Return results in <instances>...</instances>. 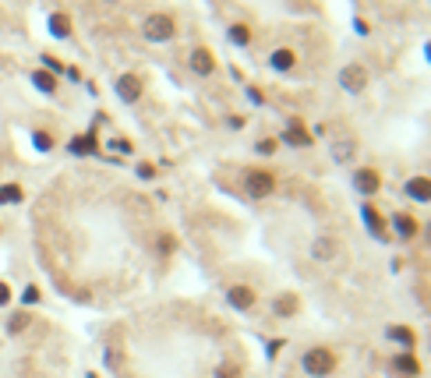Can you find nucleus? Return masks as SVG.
I'll return each instance as SVG.
<instances>
[{"label": "nucleus", "instance_id": "1", "mask_svg": "<svg viewBox=\"0 0 431 378\" xmlns=\"http://www.w3.org/2000/svg\"><path fill=\"white\" fill-rule=\"evenodd\" d=\"M300 368L312 375V378H325V375L336 371V354L325 350V346H312V350L300 357Z\"/></svg>", "mask_w": 431, "mask_h": 378}, {"label": "nucleus", "instance_id": "2", "mask_svg": "<svg viewBox=\"0 0 431 378\" xmlns=\"http://www.w3.org/2000/svg\"><path fill=\"white\" fill-rule=\"evenodd\" d=\"M142 36H145L149 43H170V39L177 36V21H173L170 15H149V18L142 21Z\"/></svg>", "mask_w": 431, "mask_h": 378}, {"label": "nucleus", "instance_id": "3", "mask_svg": "<svg viewBox=\"0 0 431 378\" xmlns=\"http://www.w3.org/2000/svg\"><path fill=\"white\" fill-rule=\"evenodd\" d=\"M244 191L251 198H269L276 191V177L269 170H248L244 173Z\"/></svg>", "mask_w": 431, "mask_h": 378}, {"label": "nucleus", "instance_id": "4", "mask_svg": "<svg viewBox=\"0 0 431 378\" xmlns=\"http://www.w3.org/2000/svg\"><path fill=\"white\" fill-rule=\"evenodd\" d=\"M340 85H343L347 92H354V96H361V92L367 88V68H364V64H347V68L340 71Z\"/></svg>", "mask_w": 431, "mask_h": 378}, {"label": "nucleus", "instance_id": "5", "mask_svg": "<svg viewBox=\"0 0 431 378\" xmlns=\"http://www.w3.org/2000/svg\"><path fill=\"white\" fill-rule=\"evenodd\" d=\"M113 88H117V96L124 100V103H138L145 85H142V78H138V75H131V71H128V75H120V78L113 82Z\"/></svg>", "mask_w": 431, "mask_h": 378}, {"label": "nucleus", "instance_id": "6", "mask_svg": "<svg viewBox=\"0 0 431 378\" xmlns=\"http://www.w3.org/2000/svg\"><path fill=\"white\" fill-rule=\"evenodd\" d=\"M188 64H191V71H195V75L209 78V75L216 71V57H212V50H205V46H195V50H191V57H188Z\"/></svg>", "mask_w": 431, "mask_h": 378}, {"label": "nucleus", "instance_id": "7", "mask_svg": "<svg viewBox=\"0 0 431 378\" xmlns=\"http://www.w3.org/2000/svg\"><path fill=\"white\" fill-rule=\"evenodd\" d=\"M354 187H357L361 195H375L379 187H382V177H379L372 167H364V170H357V173H354Z\"/></svg>", "mask_w": 431, "mask_h": 378}, {"label": "nucleus", "instance_id": "8", "mask_svg": "<svg viewBox=\"0 0 431 378\" xmlns=\"http://www.w3.org/2000/svg\"><path fill=\"white\" fill-rule=\"evenodd\" d=\"M227 304L237 311H251L255 308V290L251 287H230L227 290Z\"/></svg>", "mask_w": 431, "mask_h": 378}, {"label": "nucleus", "instance_id": "9", "mask_svg": "<svg viewBox=\"0 0 431 378\" xmlns=\"http://www.w3.org/2000/svg\"><path fill=\"white\" fill-rule=\"evenodd\" d=\"M336 255H340V244H336L332 237H315L312 240V258L315 262H332Z\"/></svg>", "mask_w": 431, "mask_h": 378}, {"label": "nucleus", "instance_id": "10", "mask_svg": "<svg viewBox=\"0 0 431 378\" xmlns=\"http://www.w3.org/2000/svg\"><path fill=\"white\" fill-rule=\"evenodd\" d=\"M403 191L414 198V202H431V177H410L403 184Z\"/></svg>", "mask_w": 431, "mask_h": 378}, {"label": "nucleus", "instance_id": "11", "mask_svg": "<svg viewBox=\"0 0 431 378\" xmlns=\"http://www.w3.org/2000/svg\"><path fill=\"white\" fill-rule=\"evenodd\" d=\"M294 64H297V53H294L290 46H280V50L269 53V68H272V71H290Z\"/></svg>", "mask_w": 431, "mask_h": 378}, {"label": "nucleus", "instance_id": "12", "mask_svg": "<svg viewBox=\"0 0 431 378\" xmlns=\"http://www.w3.org/2000/svg\"><path fill=\"white\" fill-rule=\"evenodd\" d=\"M283 142H290V145H297V149H307V145H312V135L304 131L300 120H290L287 131H283Z\"/></svg>", "mask_w": 431, "mask_h": 378}, {"label": "nucleus", "instance_id": "13", "mask_svg": "<svg viewBox=\"0 0 431 378\" xmlns=\"http://www.w3.org/2000/svg\"><path fill=\"white\" fill-rule=\"evenodd\" d=\"M392 230L403 237V240H410V237H417V219L407 216V212H396V216H392Z\"/></svg>", "mask_w": 431, "mask_h": 378}, {"label": "nucleus", "instance_id": "14", "mask_svg": "<svg viewBox=\"0 0 431 378\" xmlns=\"http://www.w3.org/2000/svg\"><path fill=\"white\" fill-rule=\"evenodd\" d=\"M46 28H50V36H53V39H68V36H71V18H68V15H60V11H53L50 21H46Z\"/></svg>", "mask_w": 431, "mask_h": 378}, {"label": "nucleus", "instance_id": "15", "mask_svg": "<svg viewBox=\"0 0 431 378\" xmlns=\"http://www.w3.org/2000/svg\"><path fill=\"white\" fill-rule=\"evenodd\" d=\"M354 152H357V142H354V138H336V142H332V160H336V163H350Z\"/></svg>", "mask_w": 431, "mask_h": 378}, {"label": "nucleus", "instance_id": "16", "mask_svg": "<svg viewBox=\"0 0 431 378\" xmlns=\"http://www.w3.org/2000/svg\"><path fill=\"white\" fill-rule=\"evenodd\" d=\"M32 85L43 92V96H57V75H50V71H32Z\"/></svg>", "mask_w": 431, "mask_h": 378}, {"label": "nucleus", "instance_id": "17", "mask_svg": "<svg viewBox=\"0 0 431 378\" xmlns=\"http://www.w3.org/2000/svg\"><path fill=\"white\" fill-rule=\"evenodd\" d=\"M68 149H71L75 155H92V152H96L99 145H96V135L88 131V135H78V138H71V145H68Z\"/></svg>", "mask_w": 431, "mask_h": 378}, {"label": "nucleus", "instance_id": "18", "mask_svg": "<svg viewBox=\"0 0 431 378\" xmlns=\"http://www.w3.org/2000/svg\"><path fill=\"white\" fill-rule=\"evenodd\" d=\"M361 216H364L367 230H372L375 237H385V219H382V216H379V212H375L372 205H364V209H361Z\"/></svg>", "mask_w": 431, "mask_h": 378}, {"label": "nucleus", "instance_id": "19", "mask_svg": "<svg viewBox=\"0 0 431 378\" xmlns=\"http://www.w3.org/2000/svg\"><path fill=\"white\" fill-rule=\"evenodd\" d=\"M272 311L280 314V319H290V314H297V297L294 294H280L272 301Z\"/></svg>", "mask_w": 431, "mask_h": 378}, {"label": "nucleus", "instance_id": "20", "mask_svg": "<svg viewBox=\"0 0 431 378\" xmlns=\"http://www.w3.org/2000/svg\"><path fill=\"white\" fill-rule=\"evenodd\" d=\"M21 198H25L21 184H4V187H0V205H18Z\"/></svg>", "mask_w": 431, "mask_h": 378}, {"label": "nucleus", "instance_id": "21", "mask_svg": "<svg viewBox=\"0 0 431 378\" xmlns=\"http://www.w3.org/2000/svg\"><path fill=\"white\" fill-rule=\"evenodd\" d=\"M396 371H399V375H410V378H414V375H421V364H417V357H414L410 350H407V354H399V357H396Z\"/></svg>", "mask_w": 431, "mask_h": 378}, {"label": "nucleus", "instance_id": "22", "mask_svg": "<svg viewBox=\"0 0 431 378\" xmlns=\"http://www.w3.org/2000/svg\"><path fill=\"white\" fill-rule=\"evenodd\" d=\"M28 322H32V319H28L25 311H15L11 319H8V332H11V336H18V332H25V329H28Z\"/></svg>", "mask_w": 431, "mask_h": 378}, {"label": "nucleus", "instance_id": "23", "mask_svg": "<svg viewBox=\"0 0 431 378\" xmlns=\"http://www.w3.org/2000/svg\"><path fill=\"white\" fill-rule=\"evenodd\" d=\"M230 43L248 46V43H251V28H248V25H230Z\"/></svg>", "mask_w": 431, "mask_h": 378}, {"label": "nucleus", "instance_id": "24", "mask_svg": "<svg viewBox=\"0 0 431 378\" xmlns=\"http://www.w3.org/2000/svg\"><path fill=\"white\" fill-rule=\"evenodd\" d=\"M389 339H396V343H403V346H407V350H410V346H414V332H410L407 325H392V329H389Z\"/></svg>", "mask_w": 431, "mask_h": 378}, {"label": "nucleus", "instance_id": "25", "mask_svg": "<svg viewBox=\"0 0 431 378\" xmlns=\"http://www.w3.org/2000/svg\"><path fill=\"white\" fill-rule=\"evenodd\" d=\"M32 145H36L39 152H50V149H53V135H50V131H32Z\"/></svg>", "mask_w": 431, "mask_h": 378}, {"label": "nucleus", "instance_id": "26", "mask_svg": "<svg viewBox=\"0 0 431 378\" xmlns=\"http://www.w3.org/2000/svg\"><path fill=\"white\" fill-rule=\"evenodd\" d=\"M43 71H50V75H60V71H64V64H60V60H57V57L43 53Z\"/></svg>", "mask_w": 431, "mask_h": 378}, {"label": "nucleus", "instance_id": "27", "mask_svg": "<svg viewBox=\"0 0 431 378\" xmlns=\"http://www.w3.org/2000/svg\"><path fill=\"white\" fill-rule=\"evenodd\" d=\"M39 301V287H25V294H21V304H36Z\"/></svg>", "mask_w": 431, "mask_h": 378}, {"label": "nucleus", "instance_id": "28", "mask_svg": "<svg viewBox=\"0 0 431 378\" xmlns=\"http://www.w3.org/2000/svg\"><path fill=\"white\" fill-rule=\"evenodd\" d=\"M8 304H11V287L0 279V308H8Z\"/></svg>", "mask_w": 431, "mask_h": 378}, {"label": "nucleus", "instance_id": "29", "mask_svg": "<svg viewBox=\"0 0 431 378\" xmlns=\"http://www.w3.org/2000/svg\"><path fill=\"white\" fill-rule=\"evenodd\" d=\"M216 378H237V368H233V364H223V368H216Z\"/></svg>", "mask_w": 431, "mask_h": 378}, {"label": "nucleus", "instance_id": "30", "mask_svg": "<svg viewBox=\"0 0 431 378\" xmlns=\"http://www.w3.org/2000/svg\"><path fill=\"white\" fill-rule=\"evenodd\" d=\"M258 152H262V155H272V152H276V142H272V138L258 142Z\"/></svg>", "mask_w": 431, "mask_h": 378}, {"label": "nucleus", "instance_id": "31", "mask_svg": "<svg viewBox=\"0 0 431 378\" xmlns=\"http://www.w3.org/2000/svg\"><path fill=\"white\" fill-rule=\"evenodd\" d=\"M160 251H163V255H170V251H173V237H160Z\"/></svg>", "mask_w": 431, "mask_h": 378}, {"label": "nucleus", "instance_id": "32", "mask_svg": "<svg viewBox=\"0 0 431 378\" xmlns=\"http://www.w3.org/2000/svg\"><path fill=\"white\" fill-rule=\"evenodd\" d=\"M152 173H156V170H152L149 163H142V167H138V177H145V180H152Z\"/></svg>", "mask_w": 431, "mask_h": 378}, {"label": "nucleus", "instance_id": "33", "mask_svg": "<svg viewBox=\"0 0 431 378\" xmlns=\"http://www.w3.org/2000/svg\"><path fill=\"white\" fill-rule=\"evenodd\" d=\"M110 149H117V152H131V145H128V142H120V138L110 142Z\"/></svg>", "mask_w": 431, "mask_h": 378}, {"label": "nucleus", "instance_id": "34", "mask_svg": "<svg viewBox=\"0 0 431 378\" xmlns=\"http://www.w3.org/2000/svg\"><path fill=\"white\" fill-rule=\"evenodd\" d=\"M428 244H431V223H428Z\"/></svg>", "mask_w": 431, "mask_h": 378}, {"label": "nucleus", "instance_id": "35", "mask_svg": "<svg viewBox=\"0 0 431 378\" xmlns=\"http://www.w3.org/2000/svg\"><path fill=\"white\" fill-rule=\"evenodd\" d=\"M428 60H431V43H428Z\"/></svg>", "mask_w": 431, "mask_h": 378}, {"label": "nucleus", "instance_id": "36", "mask_svg": "<svg viewBox=\"0 0 431 378\" xmlns=\"http://www.w3.org/2000/svg\"><path fill=\"white\" fill-rule=\"evenodd\" d=\"M106 4H117V0H106Z\"/></svg>", "mask_w": 431, "mask_h": 378}]
</instances>
